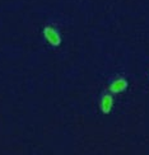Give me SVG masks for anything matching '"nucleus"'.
I'll return each instance as SVG.
<instances>
[{
  "label": "nucleus",
  "mask_w": 149,
  "mask_h": 155,
  "mask_svg": "<svg viewBox=\"0 0 149 155\" xmlns=\"http://www.w3.org/2000/svg\"><path fill=\"white\" fill-rule=\"evenodd\" d=\"M43 37L46 42L52 47H59L61 45V35L55 24H46L43 28Z\"/></svg>",
  "instance_id": "f257e3e1"
},
{
  "label": "nucleus",
  "mask_w": 149,
  "mask_h": 155,
  "mask_svg": "<svg viewBox=\"0 0 149 155\" xmlns=\"http://www.w3.org/2000/svg\"><path fill=\"white\" fill-rule=\"evenodd\" d=\"M129 87V81L125 76H116L113 78V79L111 80V83H110V87H108V90L110 93H122L125 92V90L127 89Z\"/></svg>",
  "instance_id": "f03ea898"
},
{
  "label": "nucleus",
  "mask_w": 149,
  "mask_h": 155,
  "mask_svg": "<svg viewBox=\"0 0 149 155\" xmlns=\"http://www.w3.org/2000/svg\"><path fill=\"white\" fill-rule=\"evenodd\" d=\"M113 107V97L111 93H105L102 97H101V101H100V108L102 113H110L111 112V109Z\"/></svg>",
  "instance_id": "7ed1b4c3"
}]
</instances>
